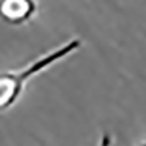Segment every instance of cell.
<instances>
[{
	"label": "cell",
	"instance_id": "1",
	"mask_svg": "<svg viewBox=\"0 0 146 146\" xmlns=\"http://www.w3.org/2000/svg\"><path fill=\"white\" fill-rule=\"evenodd\" d=\"M80 45V38H70L58 47L34 58L31 63L21 69L0 72V113L7 111L19 101L29 80L75 54Z\"/></svg>",
	"mask_w": 146,
	"mask_h": 146
},
{
	"label": "cell",
	"instance_id": "2",
	"mask_svg": "<svg viewBox=\"0 0 146 146\" xmlns=\"http://www.w3.org/2000/svg\"><path fill=\"white\" fill-rule=\"evenodd\" d=\"M38 12L36 0H0V21L10 27H22Z\"/></svg>",
	"mask_w": 146,
	"mask_h": 146
},
{
	"label": "cell",
	"instance_id": "3",
	"mask_svg": "<svg viewBox=\"0 0 146 146\" xmlns=\"http://www.w3.org/2000/svg\"><path fill=\"white\" fill-rule=\"evenodd\" d=\"M98 146H113V136L108 131H104L98 142Z\"/></svg>",
	"mask_w": 146,
	"mask_h": 146
},
{
	"label": "cell",
	"instance_id": "4",
	"mask_svg": "<svg viewBox=\"0 0 146 146\" xmlns=\"http://www.w3.org/2000/svg\"><path fill=\"white\" fill-rule=\"evenodd\" d=\"M137 146H146V140H145V142H142V143H139Z\"/></svg>",
	"mask_w": 146,
	"mask_h": 146
}]
</instances>
